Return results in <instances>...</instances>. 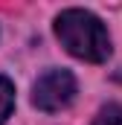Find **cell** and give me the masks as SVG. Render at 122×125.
Instances as JSON below:
<instances>
[{"instance_id":"cell-2","label":"cell","mask_w":122,"mask_h":125,"mask_svg":"<svg viewBox=\"0 0 122 125\" xmlns=\"http://www.w3.org/2000/svg\"><path fill=\"white\" fill-rule=\"evenodd\" d=\"M73 99H76V79L70 70H47L32 87V105L47 114L64 111Z\"/></svg>"},{"instance_id":"cell-1","label":"cell","mask_w":122,"mask_h":125,"mask_svg":"<svg viewBox=\"0 0 122 125\" xmlns=\"http://www.w3.org/2000/svg\"><path fill=\"white\" fill-rule=\"evenodd\" d=\"M55 38L61 47L90 64H102L111 55V35L105 23L87 9H64L55 18Z\"/></svg>"},{"instance_id":"cell-3","label":"cell","mask_w":122,"mask_h":125,"mask_svg":"<svg viewBox=\"0 0 122 125\" xmlns=\"http://www.w3.org/2000/svg\"><path fill=\"white\" fill-rule=\"evenodd\" d=\"M12 108H15V84L0 76V125L12 116Z\"/></svg>"},{"instance_id":"cell-4","label":"cell","mask_w":122,"mask_h":125,"mask_svg":"<svg viewBox=\"0 0 122 125\" xmlns=\"http://www.w3.org/2000/svg\"><path fill=\"white\" fill-rule=\"evenodd\" d=\"M93 125H122V105H105L96 114Z\"/></svg>"}]
</instances>
